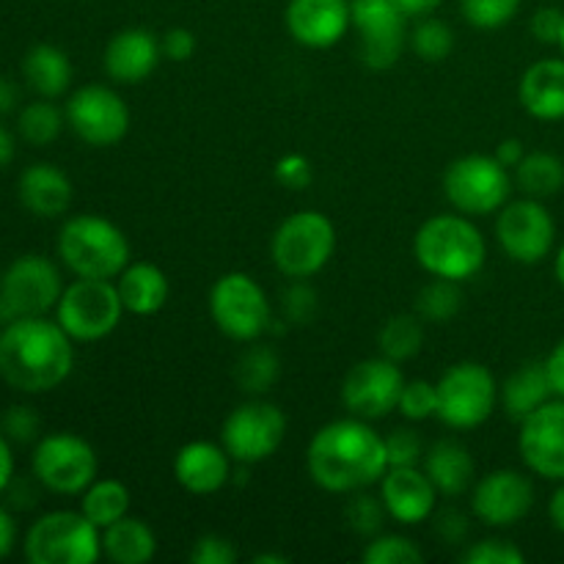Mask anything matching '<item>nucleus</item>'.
Returning a JSON list of instances; mask_svg holds the SVG:
<instances>
[{"instance_id": "obj_1", "label": "nucleus", "mask_w": 564, "mask_h": 564, "mask_svg": "<svg viewBox=\"0 0 564 564\" xmlns=\"http://www.w3.org/2000/svg\"><path fill=\"white\" fill-rule=\"evenodd\" d=\"M306 468L314 485L328 494H356L372 488L389 471L386 441L358 416L336 419L314 433L306 452Z\"/></svg>"}, {"instance_id": "obj_2", "label": "nucleus", "mask_w": 564, "mask_h": 564, "mask_svg": "<svg viewBox=\"0 0 564 564\" xmlns=\"http://www.w3.org/2000/svg\"><path fill=\"white\" fill-rule=\"evenodd\" d=\"M75 367L72 336L47 317H20L0 330V378L22 394L58 389Z\"/></svg>"}, {"instance_id": "obj_3", "label": "nucleus", "mask_w": 564, "mask_h": 564, "mask_svg": "<svg viewBox=\"0 0 564 564\" xmlns=\"http://www.w3.org/2000/svg\"><path fill=\"white\" fill-rule=\"evenodd\" d=\"M413 257L433 279L463 284L485 268L488 242L468 215L444 213L419 226L413 237Z\"/></svg>"}, {"instance_id": "obj_4", "label": "nucleus", "mask_w": 564, "mask_h": 564, "mask_svg": "<svg viewBox=\"0 0 564 564\" xmlns=\"http://www.w3.org/2000/svg\"><path fill=\"white\" fill-rule=\"evenodd\" d=\"M58 257L77 279H119L130 264V240L102 215H75L58 231Z\"/></svg>"}, {"instance_id": "obj_5", "label": "nucleus", "mask_w": 564, "mask_h": 564, "mask_svg": "<svg viewBox=\"0 0 564 564\" xmlns=\"http://www.w3.org/2000/svg\"><path fill=\"white\" fill-rule=\"evenodd\" d=\"M336 251V229L328 215L317 209H301L284 218L270 240V257L275 270L290 281L312 279Z\"/></svg>"}, {"instance_id": "obj_6", "label": "nucleus", "mask_w": 564, "mask_h": 564, "mask_svg": "<svg viewBox=\"0 0 564 564\" xmlns=\"http://www.w3.org/2000/svg\"><path fill=\"white\" fill-rule=\"evenodd\" d=\"M99 556L102 532L83 512H47L25 534V560L31 564H94Z\"/></svg>"}, {"instance_id": "obj_7", "label": "nucleus", "mask_w": 564, "mask_h": 564, "mask_svg": "<svg viewBox=\"0 0 564 564\" xmlns=\"http://www.w3.org/2000/svg\"><path fill=\"white\" fill-rule=\"evenodd\" d=\"M446 202L468 218L494 215L510 202L512 176L496 154H466L446 165L444 171Z\"/></svg>"}, {"instance_id": "obj_8", "label": "nucleus", "mask_w": 564, "mask_h": 564, "mask_svg": "<svg viewBox=\"0 0 564 564\" xmlns=\"http://www.w3.org/2000/svg\"><path fill=\"white\" fill-rule=\"evenodd\" d=\"M438 419L452 430H474L494 416L501 389L479 361L452 364L438 383Z\"/></svg>"}, {"instance_id": "obj_9", "label": "nucleus", "mask_w": 564, "mask_h": 564, "mask_svg": "<svg viewBox=\"0 0 564 564\" xmlns=\"http://www.w3.org/2000/svg\"><path fill=\"white\" fill-rule=\"evenodd\" d=\"M124 317L119 286L110 279H77L64 286L55 319L72 341H99L113 334Z\"/></svg>"}, {"instance_id": "obj_10", "label": "nucleus", "mask_w": 564, "mask_h": 564, "mask_svg": "<svg viewBox=\"0 0 564 564\" xmlns=\"http://www.w3.org/2000/svg\"><path fill=\"white\" fill-rule=\"evenodd\" d=\"M209 317L235 341H257L273 323V308L262 284L248 273H226L209 290Z\"/></svg>"}, {"instance_id": "obj_11", "label": "nucleus", "mask_w": 564, "mask_h": 564, "mask_svg": "<svg viewBox=\"0 0 564 564\" xmlns=\"http://www.w3.org/2000/svg\"><path fill=\"white\" fill-rule=\"evenodd\" d=\"M64 295L61 270L39 253L14 259L0 275V319L11 323L20 317H44L58 306Z\"/></svg>"}, {"instance_id": "obj_12", "label": "nucleus", "mask_w": 564, "mask_h": 564, "mask_svg": "<svg viewBox=\"0 0 564 564\" xmlns=\"http://www.w3.org/2000/svg\"><path fill=\"white\" fill-rule=\"evenodd\" d=\"M286 435V416L279 405L253 397L226 416L220 444L240 466H257L281 449Z\"/></svg>"}, {"instance_id": "obj_13", "label": "nucleus", "mask_w": 564, "mask_h": 564, "mask_svg": "<svg viewBox=\"0 0 564 564\" xmlns=\"http://www.w3.org/2000/svg\"><path fill=\"white\" fill-rule=\"evenodd\" d=\"M33 477L42 488L58 496H83L97 479V452L75 433H50L33 449Z\"/></svg>"}, {"instance_id": "obj_14", "label": "nucleus", "mask_w": 564, "mask_h": 564, "mask_svg": "<svg viewBox=\"0 0 564 564\" xmlns=\"http://www.w3.org/2000/svg\"><path fill=\"white\" fill-rule=\"evenodd\" d=\"M496 242L518 264H540L556 242V220L540 198L507 202L496 213Z\"/></svg>"}, {"instance_id": "obj_15", "label": "nucleus", "mask_w": 564, "mask_h": 564, "mask_svg": "<svg viewBox=\"0 0 564 564\" xmlns=\"http://www.w3.org/2000/svg\"><path fill=\"white\" fill-rule=\"evenodd\" d=\"M64 113L72 132L88 147H113V143L124 141V135L130 132L127 102L121 99V94L108 86H99V83L77 88L66 102Z\"/></svg>"}, {"instance_id": "obj_16", "label": "nucleus", "mask_w": 564, "mask_h": 564, "mask_svg": "<svg viewBox=\"0 0 564 564\" xmlns=\"http://www.w3.org/2000/svg\"><path fill=\"white\" fill-rule=\"evenodd\" d=\"M352 28L361 39L364 66L386 72L400 61L408 44V14L397 0H350Z\"/></svg>"}, {"instance_id": "obj_17", "label": "nucleus", "mask_w": 564, "mask_h": 564, "mask_svg": "<svg viewBox=\"0 0 564 564\" xmlns=\"http://www.w3.org/2000/svg\"><path fill=\"white\" fill-rule=\"evenodd\" d=\"M405 375L397 367V361L380 358H364L341 380V405L350 416L364 419V422H378L386 419L400 405Z\"/></svg>"}, {"instance_id": "obj_18", "label": "nucleus", "mask_w": 564, "mask_h": 564, "mask_svg": "<svg viewBox=\"0 0 564 564\" xmlns=\"http://www.w3.org/2000/svg\"><path fill=\"white\" fill-rule=\"evenodd\" d=\"M521 460L534 477L564 482V400L551 397L545 405L529 413L518 433Z\"/></svg>"}, {"instance_id": "obj_19", "label": "nucleus", "mask_w": 564, "mask_h": 564, "mask_svg": "<svg viewBox=\"0 0 564 564\" xmlns=\"http://www.w3.org/2000/svg\"><path fill=\"white\" fill-rule=\"evenodd\" d=\"M534 507L532 479L516 468H496L471 488V512L485 527L507 529L521 523Z\"/></svg>"}, {"instance_id": "obj_20", "label": "nucleus", "mask_w": 564, "mask_h": 564, "mask_svg": "<svg viewBox=\"0 0 564 564\" xmlns=\"http://www.w3.org/2000/svg\"><path fill=\"white\" fill-rule=\"evenodd\" d=\"M284 22L297 44L308 50H328L350 31V0H290Z\"/></svg>"}, {"instance_id": "obj_21", "label": "nucleus", "mask_w": 564, "mask_h": 564, "mask_svg": "<svg viewBox=\"0 0 564 564\" xmlns=\"http://www.w3.org/2000/svg\"><path fill=\"white\" fill-rule=\"evenodd\" d=\"M438 488L419 466L389 468L380 479V499L386 512L402 527H419L438 510Z\"/></svg>"}, {"instance_id": "obj_22", "label": "nucleus", "mask_w": 564, "mask_h": 564, "mask_svg": "<svg viewBox=\"0 0 564 564\" xmlns=\"http://www.w3.org/2000/svg\"><path fill=\"white\" fill-rule=\"evenodd\" d=\"M163 61L160 39L147 28H124L108 42L102 55L105 72L121 86H138Z\"/></svg>"}, {"instance_id": "obj_23", "label": "nucleus", "mask_w": 564, "mask_h": 564, "mask_svg": "<svg viewBox=\"0 0 564 564\" xmlns=\"http://www.w3.org/2000/svg\"><path fill=\"white\" fill-rule=\"evenodd\" d=\"M174 479L193 496H213L231 479V457L224 444L191 441L174 457Z\"/></svg>"}, {"instance_id": "obj_24", "label": "nucleus", "mask_w": 564, "mask_h": 564, "mask_svg": "<svg viewBox=\"0 0 564 564\" xmlns=\"http://www.w3.org/2000/svg\"><path fill=\"white\" fill-rule=\"evenodd\" d=\"M523 110L540 121L564 119V55L534 61L518 83Z\"/></svg>"}, {"instance_id": "obj_25", "label": "nucleus", "mask_w": 564, "mask_h": 564, "mask_svg": "<svg viewBox=\"0 0 564 564\" xmlns=\"http://www.w3.org/2000/svg\"><path fill=\"white\" fill-rule=\"evenodd\" d=\"M17 196L36 218H58L72 204V182L58 165L33 163L20 174Z\"/></svg>"}, {"instance_id": "obj_26", "label": "nucleus", "mask_w": 564, "mask_h": 564, "mask_svg": "<svg viewBox=\"0 0 564 564\" xmlns=\"http://www.w3.org/2000/svg\"><path fill=\"white\" fill-rule=\"evenodd\" d=\"M119 297L124 303V312L135 317H152L169 303L171 284L169 275L152 262H130L119 273Z\"/></svg>"}, {"instance_id": "obj_27", "label": "nucleus", "mask_w": 564, "mask_h": 564, "mask_svg": "<svg viewBox=\"0 0 564 564\" xmlns=\"http://www.w3.org/2000/svg\"><path fill=\"white\" fill-rule=\"evenodd\" d=\"M424 474L433 479V485L438 488L441 496H455L466 494L474 485V474H477V466H474V457L460 441L444 438L435 441L427 452H424Z\"/></svg>"}, {"instance_id": "obj_28", "label": "nucleus", "mask_w": 564, "mask_h": 564, "mask_svg": "<svg viewBox=\"0 0 564 564\" xmlns=\"http://www.w3.org/2000/svg\"><path fill=\"white\" fill-rule=\"evenodd\" d=\"M22 77L44 99H58L72 86V61L55 44H33L22 58Z\"/></svg>"}, {"instance_id": "obj_29", "label": "nucleus", "mask_w": 564, "mask_h": 564, "mask_svg": "<svg viewBox=\"0 0 564 564\" xmlns=\"http://www.w3.org/2000/svg\"><path fill=\"white\" fill-rule=\"evenodd\" d=\"M102 554L116 564H147L158 554V534L141 518L124 516L102 529Z\"/></svg>"}, {"instance_id": "obj_30", "label": "nucleus", "mask_w": 564, "mask_h": 564, "mask_svg": "<svg viewBox=\"0 0 564 564\" xmlns=\"http://www.w3.org/2000/svg\"><path fill=\"white\" fill-rule=\"evenodd\" d=\"M551 397H554V389H551L549 372H545L543 361L521 364V367L505 380V389H501L505 411L510 413L518 424H521L529 413L538 411L540 405H545Z\"/></svg>"}, {"instance_id": "obj_31", "label": "nucleus", "mask_w": 564, "mask_h": 564, "mask_svg": "<svg viewBox=\"0 0 564 564\" xmlns=\"http://www.w3.org/2000/svg\"><path fill=\"white\" fill-rule=\"evenodd\" d=\"M132 494L121 479H94L80 499V512L102 532L124 516H130Z\"/></svg>"}, {"instance_id": "obj_32", "label": "nucleus", "mask_w": 564, "mask_h": 564, "mask_svg": "<svg viewBox=\"0 0 564 564\" xmlns=\"http://www.w3.org/2000/svg\"><path fill=\"white\" fill-rule=\"evenodd\" d=\"M516 182L529 198H545L556 196L564 187V163L554 152H527V158L516 165Z\"/></svg>"}, {"instance_id": "obj_33", "label": "nucleus", "mask_w": 564, "mask_h": 564, "mask_svg": "<svg viewBox=\"0 0 564 564\" xmlns=\"http://www.w3.org/2000/svg\"><path fill=\"white\" fill-rule=\"evenodd\" d=\"M281 378V358L275 347L251 345L240 352L235 364V380L246 394L262 397L279 383Z\"/></svg>"}, {"instance_id": "obj_34", "label": "nucleus", "mask_w": 564, "mask_h": 564, "mask_svg": "<svg viewBox=\"0 0 564 564\" xmlns=\"http://www.w3.org/2000/svg\"><path fill=\"white\" fill-rule=\"evenodd\" d=\"M422 345L424 328L422 317H416V314H397V317L386 319L378 334L380 356L391 358L397 364L416 358L422 352Z\"/></svg>"}, {"instance_id": "obj_35", "label": "nucleus", "mask_w": 564, "mask_h": 564, "mask_svg": "<svg viewBox=\"0 0 564 564\" xmlns=\"http://www.w3.org/2000/svg\"><path fill=\"white\" fill-rule=\"evenodd\" d=\"M66 113H61L50 99H39L22 108L20 121H17V130H20L22 141H28L31 147H47L64 130Z\"/></svg>"}, {"instance_id": "obj_36", "label": "nucleus", "mask_w": 564, "mask_h": 564, "mask_svg": "<svg viewBox=\"0 0 564 564\" xmlns=\"http://www.w3.org/2000/svg\"><path fill=\"white\" fill-rule=\"evenodd\" d=\"M463 308V292L457 281L449 279H433L416 297V312L419 317L427 323H449L457 317Z\"/></svg>"}, {"instance_id": "obj_37", "label": "nucleus", "mask_w": 564, "mask_h": 564, "mask_svg": "<svg viewBox=\"0 0 564 564\" xmlns=\"http://www.w3.org/2000/svg\"><path fill=\"white\" fill-rule=\"evenodd\" d=\"M408 44H411V50L422 61H427V64H441V61L449 58L452 50H455V31H452L444 20L422 17V20L416 22V28L408 33Z\"/></svg>"}, {"instance_id": "obj_38", "label": "nucleus", "mask_w": 564, "mask_h": 564, "mask_svg": "<svg viewBox=\"0 0 564 564\" xmlns=\"http://www.w3.org/2000/svg\"><path fill=\"white\" fill-rule=\"evenodd\" d=\"M361 560L367 564H422L424 554L405 534H375L364 545Z\"/></svg>"}, {"instance_id": "obj_39", "label": "nucleus", "mask_w": 564, "mask_h": 564, "mask_svg": "<svg viewBox=\"0 0 564 564\" xmlns=\"http://www.w3.org/2000/svg\"><path fill=\"white\" fill-rule=\"evenodd\" d=\"M345 518L352 532L361 534V538H375L383 529V521L389 518V512H386L380 496H369L367 490H356V494H350V501H347Z\"/></svg>"}, {"instance_id": "obj_40", "label": "nucleus", "mask_w": 564, "mask_h": 564, "mask_svg": "<svg viewBox=\"0 0 564 564\" xmlns=\"http://www.w3.org/2000/svg\"><path fill=\"white\" fill-rule=\"evenodd\" d=\"M460 9L471 28L496 31V28H505L507 22L516 20L521 0H460Z\"/></svg>"}, {"instance_id": "obj_41", "label": "nucleus", "mask_w": 564, "mask_h": 564, "mask_svg": "<svg viewBox=\"0 0 564 564\" xmlns=\"http://www.w3.org/2000/svg\"><path fill=\"white\" fill-rule=\"evenodd\" d=\"M397 411L408 422H427V419L438 416V386L430 380H405Z\"/></svg>"}, {"instance_id": "obj_42", "label": "nucleus", "mask_w": 564, "mask_h": 564, "mask_svg": "<svg viewBox=\"0 0 564 564\" xmlns=\"http://www.w3.org/2000/svg\"><path fill=\"white\" fill-rule=\"evenodd\" d=\"M317 292L308 284L306 279H297L286 286V292L281 295V314L290 325H308L317 317Z\"/></svg>"}, {"instance_id": "obj_43", "label": "nucleus", "mask_w": 564, "mask_h": 564, "mask_svg": "<svg viewBox=\"0 0 564 564\" xmlns=\"http://www.w3.org/2000/svg\"><path fill=\"white\" fill-rule=\"evenodd\" d=\"M386 441V457H389V468L397 466H419V460H424V444L416 435V430L411 427H397L389 435H383Z\"/></svg>"}, {"instance_id": "obj_44", "label": "nucleus", "mask_w": 564, "mask_h": 564, "mask_svg": "<svg viewBox=\"0 0 564 564\" xmlns=\"http://www.w3.org/2000/svg\"><path fill=\"white\" fill-rule=\"evenodd\" d=\"M460 560L466 564H523L527 554L516 543H510V540L488 538L474 543Z\"/></svg>"}, {"instance_id": "obj_45", "label": "nucleus", "mask_w": 564, "mask_h": 564, "mask_svg": "<svg viewBox=\"0 0 564 564\" xmlns=\"http://www.w3.org/2000/svg\"><path fill=\"white\" fill-rule=\"evenodd\" d=\"M39 430H42V419L33 411L31 405H14L3 413L0 419V433L9 441L17 444H31L39 438Z\"/></svg>"}, {"instance_id": "obj_46", "label": "nucleus", "mask_w": 564, "mask_h": 564, "mask_svg": "<svg viewBox=\"0 0 564 564\" xmlns=\"http://www.w3.org/2000/svg\"><path fill=\"white\" fill-rule=\"evenodd\" d=\"M273 174H275V182L284 185L286 191H303V187L312 185L314 171H312V163H308V158L292 152V154H284V158L275 163Z\"/></svg>"}, {"instance_id": "obj_47", "label": "nucleus", "mask_w": 564, "mask_h": 564, "mask_svg": "<svg viewBox=\"0 0 564 564\" xmlns=\"http://www.w3.org/2000/svg\"><path fill=\"white\" fill-rule=\"evenodd\" d=\"M193 564H231L237 562V549L231 540L220 538V534H204L193 543L191 551Z\"/></svg>"}, {"instance_id": "obj_48", "label": "nucleus", "mask_w": 564, "mask_h": 564, "mask_svg": "<svg viewBox=\"0 0 564 564\" xmlns=\"http://www.w3.org/2000/svg\"><path fill=\"white\" fill-rule=\"evenodd\" d=\"M198 42L196 33L191 28H169V31L160 36V50H163V58L174 61V64H185L193 58Z\"/></svg>"}, {"instance_id": "obj_49", "label": "nucleus", "mask_w": 564, "mask_h": 564, "mask_svg": "<svg viewBox=\"0 0 564 564\" xmlns=\"http://www.w3.org/2000/svg\"><path fill=\"white\" fill-rule=\"evenodd\" d=\"M562 25H564V11L556 9V6H543L532 14V36L538 39L540 44H560L562 36Z\"/></svg>"}, {"instance_id": "obj_50", "label": "nucleus", "mask_w": 564, "mask_h": 564, "mask_svg": "<svg viewBox=\"0 0 564 564\" xmlns=\"http://www.w3.org/2000/svg\"><path fill=\"white\" fill-rule=\"evenodd\" d=\"M435 527H438V534L446 540V543H460L468 532L466 516H460L457 510L438 512V518H435Z\"/></svg>"}, {"instance_id": "obj_51", "label": "nucleus", "mask_w": 564, "mask_h": 564, "mask_svg": "<svg viewBox=\"0 0 564 564\" xmlns=\"http://www.w3.org/2000/svg\"><path fill=\"white\" fill-rule=\"evenodd\" d=\"M545 372H549V383L554 389V397H562L564 400V339L554 345V350L545 358Z\"/></svg>"}, {"instance_id": "obj_52", "label": "nucleus", "mask_w": 564, "mask_h": 564, "mask_svg": "<svg viewBox=\"0 0 564 564\" xmlns=\"http://www.w3.org/2000/svg\"><path fill=\"white\" fill-rule=\"evenodd\" d=\"M494 154L501 165H507V169L512 171L523 158H527V149H523V143L518 141V138H505V141L496 147Z\"/></svg>"}, {"instance_id": "obj_53", "label": "nucleus", "mask_w": 564, "mask_h": 564, "mask_svg": "<svg viewBox=\"0 0 564 564\" xmlns=\"http://www.w3.org/2000/svg\"><path fill=\"white\" fill-rule=\"evenodd\" d=\"M14 545H17V523L14 518H11V512L0 507V560H6V556L11 554Z\"/></svg>"}, {"instance_id": "obj_54", "label": "nucleus", "mask_w": 564, "mask_h": 564, "mask_svg": "<svg viewBox=\"0 0 564 564\" xmlns=\"http://www.w3.org/2000/svg\"><path fill=\"white\" fill-rule=\"evenodd\" d=\"M11 479H14V455H11L9 438L0 433V494L9 488Z\"/></svg>"}, {"instance_id": "obj_55", "label": "nucleus", "mask_w": 564, "mask_h": 564, "mask_svg": "<svg viewBox=\"0 0 564 564\" xmlns=\"http://www.w3.org/2000/svg\"><path fill=\"white\" fill-rule=\"evenodd\" d=\"M441 3H444V0H397V6L408 14V20H422V17H430Z\"/></svg>"}, {"instance_id": "obj_56", "label": "nucleus", "mask_w": 564, "mask_h": 564, "mask_svg": "<svg viewBox=\"0 0 564 564\" xmlns=\"http://www.w3.org/2000/svg\"><path fill=\"white\" fill-rule=\"evenodd\" d=\"M549 518L554 523V529L560 534H564V482H560V488L554 490L549 501Z\"/></svg>"}, {"instance_id": "obj_57", "label": "nucleus", "mask_w": 564, "mask_h": 564, "mask_svg": "<svg viewBox=\"0 0 564 564\" xmlns=\"http://www.w3.org/2000/svg\"><path fill=\"white\" fill-rule=\"evenodd\" d=\"M17 99H20V91L14 83L9 77H0V113H11L17 108Z\"/></svg>"}, {"instance_id": "obj_58", "label": "nucleus", "mask_w": 564, "mask_h": 564, "mask_svg": "<svg viewBox=\"0 0 564 564\" xmlns=\"http://www.w3.org/2000/svg\"><path fill=\"white\" fill-rule=\"evenodd\" d=\"M11 160H14V135L0 124V169H6Z\"/></svg>"}, {"instance_id": "obj_59", "label": "nucleus", "mask_w": 564, "mask_h": 564, "mask_svg": "<svg viewBox=\"0 0 564 564\" xmlns=\"http://www.w3.org/2000/svg\"><path fill=\"white\" fill-rule=\"evenodd\" d=\"M554 273H556V281H560V286L564 290V242H562L560 251H556V257H554Z\"/></svg>"}, {"instance_id": "obj_60", "label": "nucleus", "mask_w": 564, "mask_h": 564, "mask_svg": "<svg viewBox=\"0 0 564 564\" xmlns=\"http://www.w3.org/2000/svg\"><path fill=\"white\" fill-rule=\"evenodd\" d=\"M290 560H286L284 554H257L253 556V564H286Z\"/></svg>"}, {"instance_id": "obj_61", "label": "nucleus", "mask_w": 564, "mask_h": 564, "mask_svg": "<svg viewBox=\"0 0 564 564\" xmlns=\"http://www.w3.org/2000/svg\"><path fill=\"white\" fill-rule=\"evenodd\" d=\"M560 50H562V55H564V25H562V36H560Z\"/></svg>"}]
</instances>
